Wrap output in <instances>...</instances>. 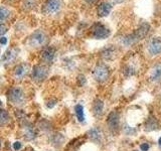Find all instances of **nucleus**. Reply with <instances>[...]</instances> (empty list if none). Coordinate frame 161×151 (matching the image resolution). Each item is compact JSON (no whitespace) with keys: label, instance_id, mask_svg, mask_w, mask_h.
I'll return each mask as SVG.
<instances>
[{"label":"nucleus","instance_id":"1","mask_svg":"<svg viewBox=\"0 0 161 151\" xmlns=\"http://www.w3.org/2000/svg\"><path fill=\"white\" fill-rule=\"evenodd\" d=\"M149 30H150V24L146 21H143V22H141L137 26V28H135L132 32L122 35L121 38H119V42L121 44L124 45L126 48L131 47V45L137 43L140 40L144 39L148 35Z\"/></svg>","mask_w":161,"mask_h":151},{"label":"nucleus","instance_id":"2","mask_svg":"<svg viewBox=\"0 0 161 151\" xmlns=\"http://www.w3.org/2000/svg\"><path fill=\"white\" fill-rule=\"evenodd\" d=\"M111 35V29L102 21H96L90 27V36L93 39H106Z\"/></svg>","mask_w":161,"mask_h":151},{"label":"nucleus","instance_id":"3","mask_svg":"<svg viewBox=\"0 0 161 151\" xmlns=\"http://www.w3.org/2000/svg\"><path fill=\"white\" fill-rule=\"evenodd\" d=\"M92 76L95 81H97L98 83H104L109 79L110 70L107 67V64L103 63H98L92 70Z\"/></svg>","mask_w":161,"mask_h":151},{"label":"nucleus","instance_id":"4","mask_svg":"<svg viewBox=\"0 0 161 151\" xmlns=\"http://www.w3.org/2000/svg\"><path fill=\"white\" fill-rule=\"evenodd\" d=\"M7 99L14 106H21L24 104L25 96L23 90L20 87H12L7 92Z\"/></svg>","mask_w":161,"mask_h":151},{"label":"nucleus","instance_id":"5","mask_svg":"<svg viewBox=\"0 0 161 151\" xmlns=\"http://www.w3.org/2000/svg\"><path fill=\"white\" fill-rule=\"evenodd\" d=\"M146 52L150 57H158L161 54V36H152L147 40Z\"/></svg>","mask_w":161,"mask_h":151},{"label":"nucleus","instance_id":"6","mask_svg":"<svg viewBox=\"0 0 161 151\" xmlns=\"http://www.w3.org/2000/svg\"><path fill=\"white\" fill-rule=\"evenodd\" d=\"M47 42V34L40 29L35 30L28 38V44L31 48H39Z\"/></svg>","mask_w":161,"mask_h":151},{"label":"nucleus","instance_id":"7","mask_svg":"<svg viewBox=\"0 0 161 151\" xmlns=\"http://www.w3.org/2000/svg\"><path fill=\"white\" fill-rule=\"evenodd\" d=\"M113 10V3L109 0H102L96 7V14L99 18H105L110 15Z\"/></svg>","mask_w":161,"mask_h":151},{"label":"nucleus","instance_id":"8","mask_svg":"<svg viewBox=\"0 0 161 151\" xmlns=\"http://www.w3.org/2000/svg\"><path fill=\"white\" fill-rule=\"evenodd\" d=\"M62 8V0H47L43 4L42 11L47 15H54Z\"/></svg>","mask_w":161,"mask_h":151},{"label":"nucleus","instance_id":"9","mask_svg":"<svg viewBox=\"0 0 161 151\" xmlns=\"http://www.w3.org/2000/svg\"><path fill=\"white\" fill-rule=\"evenodd\" d=\"M48 75V69L43 64H36L32 68L31 77L35 82H42Z\"/></svg>","mask_w":161,"mask_h":151},{"label":"nucleus","instance_id":"10","mask_svg":"<svg viewBox=\"0 0 161 151\" xmlns=\"http://www.w3.org/2000/svg\"><path fill=\"white\" fill-rule=\"evenodd\" d=\"M106 123H107L108 128L115 132L119 129V126H120V116L119 113L117 111H112L111 113H109L107 120H106Z\"/></svg>","mask_w":161,"mask_h":151},{"label":"nucleus","instance_id":"11","mask_svg":"<svg viewBox=\"0 0 161 151\" xmlns=\"http://www.w3.org/2000/svg\"><path fill=\"white\" fill-rule=\"evenodd\" d=\"M148 80L155 84L161 82V63H156L151 67L148 74Z\"/></svg>","mask_w":161,"mask_h":151},{"label":"nucleus","instance_id":"12","mask_svg":"<svg viewBox=\"0 0 161 151\" xmlns=\"http://www.w3.org/2000/svg\"><path fill=\"white\" fill-rule=\"evenodd\" d=\"M100 55L104 60H106V62H109V60L113 59L116 55L115 45H112V44L106 45L105 48H103L100 50Z\"/></svg>","mask_w":161,"mask_h":151},{"label":"nucleus","instance_id":"13","mask_svg":"<svg viewBox=\"0 0 161 151\" xmlns=\"http://www.w3.org/2000/svg\"><path fill=\"white\" fill-rule=\"evenodd\" d=\"M42 59L44 63L50 64L53 62V59L55 58V49L53 47H47L42 49V53H40Z\"/></svg>","mask_w":161,"mask_h":151},{"label":"nucleus","instance_id":"14","mask_svg":"<svg viewBox=\"0 0 161 151\" xmlns=\"http://www.w3.org/2000/svg\"><path fill=\"white\" fill-rule=\"evenodd\" d=\"M29 68L26 64H19L13 70V77L15 80H21L27 75Z\"/></svg>","mask_w":161,"mask_h":151},{"label":"nucleus","instance_id":"15","mask_svg":"<svg viewBox=\"0 0 161 151\" xmlns=\"http://www.w3.org/2000/svg\"><path fill=\"white\" fill-rule=\"evenodd\" d=\"M92 112L96 117H101L104 113V102L101 99H96L92 105Z\"/></svg>","mask_w":161,"mask_h":151},{"label":"nucleus","instance_id":"16","mask_svg":"<svg viewBox=\"0 0 161 151\" xmlns=\"http://www.w3.org/2000/svg\"><path fill=\"white\" fill-rule=\"evenodd\" d=\"M22 128H23L24 137L26 140H33L35 137H36V132H35V129L33 128V126L31 124L25 122L23 124Z\"/></svg>","mask_w":161,"mask_h":151},{"label":"nucleus","instance_id":"17","mask_svg":"<svg viewBox=\"0 0 161 151\" xmlns=\"http://www.w3.org/2000/svg\"><path fill=\"white\" fill-rule=\"evenodd\" d=\"M88 137L91 141H93L95 143H99L102 140V132L101 130L97 127H93L89 130L88 132Z\"/></svg>","mask_w":161,"mask_h":151},{"label":"nucleus","instance_id":"18","mask_svg":"<svg viewBox=\"0 0 161 151\" xmlns=\"http://www.w3.org/2000/svg\"><path fill=\"white\" fill-rule=\"evenodd\" d=\"M159 127V122L158 120L156 119L154 116H149L147 121H146V124H145V130L150 132V131H154V130H157Z\"/></svg>","mask_w":161,"mask_h":151},{"label":"nucleus","instance_id":"19","mask_svg":"<svg viewBox=\"0 0 161 151\" xmlns=\"http://www.w3.org/2000/svg\"><path fill=\"white\" fill-rule=\"evenodd\" d=\"M122 73L125 77H132L137 73V69L134 65V64L126 63L122 67Z\"/></svg>","mask_w":161,"mask_h":151},{"label":"nucleus","instance_id":"20","mask_svg":"<svg viewBox=\"0 0 161 151\" xmlns=\"http://www.w3.org/2000/svg\"><path fill=\"white\" fill-rule=\"evenodd\" d=\"M16 57H17V50L15 48H10L3 54L2 60L5 64H10L11 62H13Z\"/></svg>","mask_w":161,"mask_h":151},{"label":"nucleus","instance_id":"21","mask_svg":"<svg viewBox=\"0 0 161 151\" xmlns=\"http://www.w3.org/2000/svg\"><path fill=\"white\" fill-rule=\"evenodd\" d=\"M75 113L77 115V118L80 122H84L85 121V112H84V107L82 105H75Z\"/></svg>","mask_w":161,"mask_h":151},{"label":"nucleus","instance_id":"22","mask_svg":"<svg viewBox=\"0 0 161 151\" xmlns=\"http://www.w3.org/2000/svg\"><path fill=\"white\" fill-rule=\"evenodd\" d=\"M9 122V115L5 110L0 109V126H4Z\"/></svg>","mask_w":161,"mask_h":151},{"label":"nucleus","instance_id":"23","mask_svg":"<svg viewBox=\"0 0 161 151\" xmlns=\"http://www.w3.org/2000/svg\"><path fill=\"white\" fill-rule=\"evenodd\" d=\"M9 15H10V11L8 8L3 6L0 7V22L5 21L9 17Z\"/></svg>","mask_w":161,"mask_h":151},{"label":"nucleus","instance_id":"24","mask_svg":"<svg viewBox=\"0 0 161 151\" xmlns=\"http://www.w3.org/2000/svg\"><path fill=\"white\" fill-rule=\"evenodd\" d=\"M35 6V0H23L22 7L23 9H31Z\"/></svg>","mask_w":161,"mask_h":151},{"label":"nucleus","instance_id":"25","mask_svg":"<svg viewBox=\"0 0 161 151\" xmlns=\"http://www.w3.org/2000/svg\"><path fill=\"white\" fill-rule=\"evenodd\" d=\"M86 83H87V80H86L85 76L80 75L79 77H78V84H79V86H80V87H83V86L86 85Z\"/></svg>","mask_w":161,"mask_h":151},{"label":"nucleus","instance_id":"26","mask_svg":"<svg viewBox=\"0 0 161 151\" xmlns=\"http://www.w3.org/2000/svg\"><path fill=\"white\" fill-rule=\"evenodd\" d=\"M124 131H125V133L127 135H132V134H134L136 132L135 129H133L132 127H130V126H127V125L124 127Z\"/></svg>","mask_w":161,"mask_h":151},{"label":"nucleus","instance_id":"27","mask_svg":"<svg viewBox=\"0 0 161 151\" xmlns=\"http://www.w3.org/2000/svg\"><path fill=\"white\" fill-rule=\"evenodd\" d=\"M6 32H7V27L3 23H0V37H2Z\"/></svg>","mask_w":161,"mask_h":151},{"label":"nucleus","instance_id":"28","mask_svg":"<svg viewBox=\"0 0 161 151\" xmlns=\"http://www.w3.org/2000/svg\"><path fill=\"white\" fill-rule=\"evenodd\" d=\"M149 144L148 143H142L140 145V149H141V151H148L149 150Z\"/></svg>","mask_w":161,"mask_h":151},{"label":"nucleus","instance_id":"29","mask_svg":"<svg viewBox=\"0 0 161 151\" xmlns=\"http://www.w3.org/2000/svg\"><path fill=\"white\" fill-rule=\"evenodd\" d=\"M55 104H57V101L55 100H52V101H49V102H47V108H53L54 106H55Z\"/></svg>","mask_w":161,"mask_h":151},{"label":"nucleus","instance_id":"30","mask_svg":"<svg viewBox=\"0 0 161 151\" xmlns=\"http://www.w3.org/2000/svg\"><path fill=\"white\" fill-rule=\"evenodd\" d=\"M21 143L20 142H15L14 144H13V149L14 150H16V151H18V150H20L21 149Z\"/></svg>","mask_w":161,"mask_h":151},{"label":"nucleus","instance_id":"31","mask_svg":"<svg viewBox=\"0 0 161 151\" xmlns=\"http://www.w3.org/2000/svg\"><path fill=\"white\" fill-rule=\"evenodd\" d=\"M84 1L87 4H89V5H92V4H95V3L99 2V0H84Z\"/></svg>","mask_w":161,"mask_h":151},{"label":"nucleus","instance_id":"32","mask_svg":"<svg viewBox=\"0 0 161 151\" xmlns=\"http://www.w3.org/2000/svg\"><path fill=\"white\" fill-rule=\"evenodd\" d=\"M6 42H7V38L6 37H1V38H0V43H1V44H5Z\"/></svg>","mask_w":161,"mask_h":151},{"label":"nucleus","instance_id":"33","mask_svg":"<svg viewBox=\"0 0 161 151\" xmlns=\"http://www.w3.org/2000/svg\"><path fill=\"white\" fill-rule=\"evenodd\" d=\"M158 145H159V147H160V149H161V137H160L159 140H158Z\"/></svg>","mask_w":161,"mask_h":151},{"label":"nucleus","instance_id":"34","mask_svg":"<svg viewBox=\"0 0 161 151\" xmlns=\"http://www.w3.org/2000/svg\"><path fill=\"white\" fill-rule=\"evenodd\" d=\"M0 107H2V102H1V100H0Z\"/></svg>","mask_w":161,"mask_h":151},{"label":"nucleus","instance_id":"35","mask_svg":"<svg viewBox=\"0 0 161 151\" xmlns=\"http://www.w3.org/2000/svg\"><path fill=\"white\" fill-rule=\"evenodd\" d=\"M0 146H1V141H0Z\"/></svg>","mask_w":161,"mask_h":151},{"label":"nucleus","instance_id":"36","mask_svg":"<svg viewBox=\"0 0 161 151\" xmlns=\"http://www.w3.org/2000/svg\"><path fill=\"white\" fill-rule=\"evenodd\" d=\"M134 151H138V150H134Z\"/></svg>","mask_w":161,"mask_h":151}]
</instances>
